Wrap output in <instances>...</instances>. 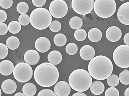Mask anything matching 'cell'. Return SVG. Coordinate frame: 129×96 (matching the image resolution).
Listing matches in <instances>:
<instances>
[{"label": "cell", "mask_w": 129, "mask_h": 96, "mask_svg": "<svg viewBox=\"0 0 129 96\" xmlns=\"http://www.w3.org/2000/svg\"><path fill=\"white\" fill-rule=\"evenodd\" d=\"M34 79L40 86L49 87L56 83L59 78V72L55 65L43 62L38 66L34 70Z\"/></svg>", "instance_id": "obj_1"}, {"label": "cell", "mask_w": 129, "mask_h": 96, "mask_svg": "<svg viewBox=\"0 0 129 96\" xmlns=\"http://www.w3.org/2000/svg\"><path fill=\"white\" fill-rule=\"evenodd\" d=\"M113 64L109 58L99 55L93 58L88 66V72L97 80H105L109 77L113 71Z\"/></svg>", "instance_id": "obj_2"}, {"label": "cell", "mask_w": 129, "mask_h": 96, "mask_svg": "<svg viewBox=\"0 0 129 96\" xmlns=\"http://www.w3.org/2000/svg\"><path fill=\"white\" fill-rule=\"evenodd\" d=\"M92 76L86 70L78 69L72 72L69 77V83L75 91H86L92 85Z\"/></svg>", "instance_id": "obj_3"}, {"label": "cell", "mask_w": 129, "mask_h": 96, "mask_svg": "<svg viewBox=\"0 0 129 96\" xmlns=\"http://www.w3.org/2000/svg\"><path fill=\"white\" fill-rule=\"evenodd\" d=\"M52 20V17L49 11L45 8H37L30 14V23L38 30L46 29L50 25Z\"/></svg>", "instance_id": "obj_4"}, {"label": "cell", "mask_w": 129, "mask_h": 96, "mask_svg": "<svg viewBox=\"0 0 129 96\" xmlns=\"http://www.w3.org/2000/svg\"><path fill=\"white\" fill-rule=\"evenodd\" d=\"M117 6L114 0H96L94 10L97 15L102 18H108L114 14Z\"/></svg>", "instance_id": "obj_5"}, {"label": "cell", "mask_w": 129, "mask_h": 96, "mask_svg": "<svg viewBox=\"0 0 129 96\" xmlns=\"http://www.w3.org/2000/svg\"><path fill=\"white\" fill-rule=\"evenodd\" d=\"M13 76L17 81L25 83L32 78L33 71L31 66L26 62H20L14 67Z\"/></svg>", "instance_id": "obj_6"}, {"label": "cell", "mask_w": 129, "mask_h": 96, "mask_svg": "<svg viewBox=\"0 0 129 96\" xmlns=\"http://www.w3.org/2000/svg\"><path fill=\"white\" fill-rule=\"evenodd\" d=\"M113 59L119 67L129 68V46L123 44L117 47L113 53Z\"/></svg>", "instance_id": "obj_7"}, {"label": "cell", "mask_w": 129, "mask_h": 96, "mask_svg": "<svg viewBox=\"0 0 129 96\" xmlns=\"http://www.w3.org/2000/svg\"><path fill=\"white\" fill-rule=\"evenodd\" d=\"M94 3V0H72V8L77 14L86 15L92 11Z\"/></svg>", "instance_id": "obj_8"}, {"label": "cell", "mask_w": 129, "mask_h": 96, "mask_svg": "<svg viewBox=\"0 0 129 96\" xmlns=\"http://www.w3.org/2000/svg\"><path fill=\"white\" fill-rule=\"evenodd\" d=\"M68 6L63 0H54L49 6V12L52 16L56 18H63L68 13Z\"/></svg>", "instance_id": "obj_9"}, {"label": "cell", "mask_w": 129, "mask_h": 96, "mask_svg": "<svg viewBox=\"0 0 129 96\" xmlns=\"http://www.w3.org/2000/svg\"><path fill=\"white\" fill-rule=\"evenodd\" d=\"M117 17L121 23L129 25V2L122 4L117 11Z\"/></svg>", "instance_id": "obj_10"}, {"label": "cell", "mask_w": 129, "mask_h": 96, "mask_svg": "<svg viewBox=\"0 0 129 96\" xmlns=\"http://www.w3.org/2000/svg\"><path fill=\"white\" fill-rule=\"evenodd\" d=\"M54 91L56 96H68L71 92V88L67 82L60 81L55 84Z\"/></svg>", "instance_id": "obj_11"}, {"label": "cell", "mask_w": 129, "mask_h": 96, "mask_svg": "<svg viewBox=\"0 0 129 96\" xmlns=\"http://www.w3.org/2000/svg\"><path fill=\"white\" fill-rule=\"evenodd\" d=\"M106 36L109 41L116 42L121 39L122 36V32L119 27L112 26L107 29Z\"/></svg>", "instance_id": "obj_12"}, {"label": "cell", "mask_w": 129, "mask_h": 96, "mask_svg": "<svg viewBox=\"0 0 129 96\" xmlns=\"http://www.w3.org/2000/svg\"><path fill=\"white\" fill-rule=\"evenodd\" d=\"M51 43L49 40L45 37L38 38L35 43V47L37 51L41 53L46 52L50 50Z\"/></svg>", "instance_id": "obj_13"}, {"label": "cell", "mask_w": 129, "mask_h": 96, "mask_svg": "<svg viewBox=\"0 0 129 96\" xmlns=\"http://www.w3.org/2000/svg\"><path fill=\"white\" fill-rule=\"evenodd\" d=\"M40 59V56L38 52L33 49L28 50L24 54V60L30 65H36Z\"/></svg>", "instance_id": "obj_14"}, {"label": "cell", "mask_w": 129, "mask_h": 96, "mask_svg": "<svg viewBox=\"0 0 129 96\" xmlns=\"http://www.w3.org/2000/svg\"><path fill=\"white\" fill-rule=\"evenodd\" d=\"M95 52L93 47L89 45L83 46L81 48L80 54L82 59L85 60H90L94 58Z\"/></svg>", "instance_id": "obj_15"}, {"label": "cell", "mask_w": 129, "mask_h": 96, "mask_svg": "<svg viewBox=\"0 0 129 96\" xmlns=\"http://www.w3.org/2000/svg\"><path fill=\"white\" fill-rule=\"evenodd\" d=\"M17 85L15 81L12 79H7L3 81L1 85V89L5 94H13L16 91Z\"/></svg>", "instance_id": "obj_16"}, {"label": "cell", "mask_w": 129, "mask_h": 96, "mask_svg": "<svg viewBox=\"0 0 129 96\" xmlns=\"http://www.w3.org/2000/svg\"><path fill=\"white\" fill-rule=\"evenodd\" d=\"M14 64L9 60H4L0 62V73L4 76L11 74L14 68Z\"/></svg>", "instance_id": "obj_17"}, {"label": "cell", "mask_w": 129, "mask_h": 96, "mask_svg": "<svg viewBox=\"0 0 129 96\" xmlns=\"http://www.w3.org/2000/svg\"><path fill=\"white\" fill-rule=\"evenodd\" d=\"M62 58L61 54L57 50L51 51L48 56V62L54 65L59 64L61 62Z\"/></svg>", "instance_id": "obj_18"}, {"label": "cell", "mask_w": 129, "mask_h": 96, "mask_svg": "<svg viewBox=\"0 0 129 96\" xmlns=\"http://www.w3.org/2000/svg\"><path fill=\"white\" fill-rule=\"evenodd\" d=\"M105 88V85L102 82L99 80H96L92 83L90 87V90L93 94L99 95L104 92Z\"/></svg>", "instance_id": "obj_19"}, {"label": "cell", "mask_w": 129, "mask_h": 96, "mask_svg": "<svg viewBox=\"0 0 129 96\" xmlns=\"http://www.w3.org/2000/svg\"><path fill=\"white\" fill-rule=\"evenodd\" d=\"M88 35L89 39L93 42H99L102 38V32L97 28H93L90 29Z\"/></svg>", "instance_id": "obj_20"}, {"label": "cell", "mask_w": 129, "mask_h": 96, "mask_svg": "<svg viewBox=\"0 0 129 96\" xmlns=\"http://www.w3.org/2000/svg\"><path fill=\"white\" fill-rule=\"evenodd\" d=\"M22 91L26 96H34L36 94L37 88L33 83L28 82L23 85Z\"/></svg>", "instance_id": "obj_21"}, {"label": "cell", "mask_w": 129, "mask_h": 96, "mask_svg": "<svg viewBox=\"0 0 129 96\" xmlns=\"http://www.w3.org/2000/svg\"><path fill=\"white\" fill-rule=\"evenodd\" d=\"M6 46L10 50H14L17 49L20 45V41L17 37L11 36L9 37L6 40Z\"/></svg>", "instance_id": "obj_22"}, {"label": "cell", "mask_w": 129, "mask_h": 96, "mask_svg": "<svg viewBox=\"0 0 129 96\" xmlns=\"http://www.w3.org/2000/svg\"><path fill=\"white\" fill-rule=\"evenodd\" d=\"M70 26L71 28L74 30L80 29L83 25L82 19L78 16H74L72 17L69 22Z\"/></svg>", "instance_id": "obj_23"}, {"label": "cell", "mask_w": 129, "mask_h": 96, "mask_svg": "<svg viewBox=\"0 0 129 96\" xmlns=\"http://www.w3.org/2000/svg\"><path fill=\"white\" fill-rule=\"evenodd\" d=\"M53 41L56 46L61 47L66 44L67 41V38L64 34L58 33L54 36Z\"/></svg>", "instance_id": "obj_24"}, {"label": "cell", "mask_w": 129, "mask_h": 96, "mask_svg": "<svg viewBox=\"0 0 129 96\" xmlns=\"http://www.w3.org/2000/svg\"><path fill=\"white\" fill-rule=\"evenodd\" d=\"M8 26L9 31L12 34L19 33L21 28V24L19 22L17 21H13L10 22Z\"/></svg>", "instance_id": "obj_25"}, {"label": "cell", "mask_w": 129, "mask_h": 96, "mask_svg": "<svg viewBox=\"0 0 129 96\" xmlns=\"http://www.w3.org/2000/svg\"><path fill=\"white\" fill-rule=\"evenodd\" d=\"M74 36L77 40L80 42L84 41L86 38V32L84 29L80 28L75 32Z\"/></svg>", "instance_id": "obj_26"}, {"label": "cell", "mask_w": 129, "mask_h": 96, "mask_svg": "<svg viewBox=\"0 0 129 96\" xmlns=\"http://www.w3.org/2000/svg\"><path fill=\"white\" fill-rule=\"evenodd\" d=\"M119 81L125 85L129 84V70L125 69L121 72L119 75Z\"/></svg>", "instance_id": "obj_27"}, {"label": "cell", "mask_w": 129, "mask_h": 96, "mask_svg": "<svg viewBox=\"0 0 129 96\" xmlns=\"http://www.w3.org/2000/svg\"><path fill=\"white\" fill-rule=\"evenodd\" d=\"M119 79L118 76L115 74H111L107 78V83L108 85L112 87H115L118 85Z\"/></svg>", "instance_id": "obj_28"}, {"label": "cell", "mask_w": 129, "mask_h": 96, "mask_svg": "<svg viewBox=\"0 0 129 96\" xmlns=\"http://www.w3.org/2000/svg\"><path fill=\"white\" fill-rule=\"evenodd\" d=\"M29 7L27 3L25 2H21L17 4V10L19 14H26L28 11Z\"/></svg>", "instance_id": "obj_29"}, {"label": "cell", "mask_w": 129, "mask_h": 96, "mask_svg": "<svg viewBox=\"0 0 129 96\" xmlns=\"http://www.w3.org/2000/svg\"><path fill=\"white\" fill-rule=\"evenodd\" d=\"M66 50L67 53L69 55H74L78 52V46L74 43H69L66 46Z\"/></svg>", "instance_id": "obj_30"}, {"label": "cell", "mask_w": 129, "mask_h": 96, "mask_svg": "<svg viewBox=\"0 0 129 96\" xmlns=\"http://www.w3.org/2000/svg\"><path fill=\"white\" fill-rule=\"evenodd\" d=\"M49 28L52 32H57L61 28V24L58 20H53L50 25Z\"/></svg>", "instance_id": "obj_31"}, {"label": "cell", "mask_w": 129, "mask_h": 96, "mask_svg": "<svg viewBox=\"0 0 129 96\" xmlns=\"http://www.w3.org/2000/svg\"><path fill=\"white\" fill-rule=\"evenodd\" d=\"M18 21L21 25L26 26L30 22V16L26 14H21L18 18Z\"/></svg>", "instance_id": "obj_32"}, {"label": "cell", "mask_w": 129, "mask_h": 96, "mask_svg": "<svg viewBox=\"0 0 129 96\" xmlns=\"http://www.w3.org/2000/svg\"><path fill=\"white\" fill-rule=\"evenodd\" d=\"M9 50L7 46L3 43H0V59H4L8 55Z\"/></svg>", "instance_id": "obj_33"}, {"label": "cell", "mask_w": 129, "mask_h": 96, "mask_svg": "<svg viewBox=\"0 0 129 96\" xmlns=\"http://www.w3.org/2000/svg\"><path fill=\"white\" fill-rule=\"evenodd\" d=\"M105 96H119V92L116 88L110 87L105 92Z\"/></svg>", "instance_id": "obj_34"}, {"label": "cell", "mask_w": 129, "mask_h": 96, "mask_svg": "<svg viewBox=\"0 0 129 96\" xmlns=\"http://www.w3.org/2000/svg\"><path fill=\"white\" fill-rule=\"evenodd\" d=\"M13 4V0H1L0 6L4 9H8L12 6Z\"/></svg>", "instance_id": "obj_35"}, {"label": "cell", "mask_w": 129, "mask_h": 96, "mask_svg": "<svg viewBox=\"0 0 129 96\" xmlns=\"http://www.w3.org/2000/svg\"><path fill=\"white\" fill-rule=\"evenodd\" d=\"M37 96H56L54 92L49 89L42 90L38 94Z\"/></svg>", "instance_id": "obj_36"}, {"label": "cell", "mask_w": 129, "mask_h": 96, "mask_svg": "<svg viewBox=\"0 0 129 96\" xmlns=\"http://www.w3.org/2000/svg\"><path fill=\"white\" fill-rule=\"evenodd\" d=\"M8 26L4 23H0V35H4L7 33Z\"/></svg>", "instance_id": "obj_37"}, {"label": "cell", "mask_w": 129, "mask_h": 96, "mask_svg": "<svg viewBox=\"0 0 129 96\" xmlns=\"http://www.w3.org/2000/svg\"><path fill=\"white\" fill-rule=\"evenodd\" d=\"M46 0H32L34 5L36 7L41 8L45 4Z\"/></svg>", "instance_id": "obj_38"}, {"label": "cell", "mask_w": 129, "mask_h": 96, "mask_svg": "<svg viewBox=\"0 0 129 96\" xmlns=\"http://www.w3.org/2000/svg\"><path fill=\"white\" fill-rule=\"evenodd\" d=\"M7 15L5 11L0 10V23H3L7 19Z\"/></svg>", "instance_id": "obj_39"}, {"label": "cell", "mask_w": 129, "mask_h": 96, "mask_svg": "<svg viewBox=\"0 0 129 96\" xmlns=\"http://www.w3.org/2000/svg\"><path fill=\"white\" fill-rule=\"evenodd\" d=\"M123 41L126 45L129 46V32L125 34L123 38Z\"/></svg>", "instance_id": "obj_40"}, {"label": "cell", "mask_w": 129, "mask_h": 96, "mask_svg": "<svg viewBox=\"0 0 129 96\" xmlns=\"http://www.w3.org/2000/svg\"><path fill=\"white\" fill-rule=\"evenodd\" d=\"M72 96H87L85 93L82 92H78L74 94Z\"/></svg>", "instance_id": "obj_41"}, {"label": "cell", "mask_w": 129, "mask_h": 96, "mask_svg": "<svg viewBox=\"0 0 129 96\" xmlns=\"http://www.w3.org/2000/svg\"><path fill=\"white\" fill-rule=\"evenodd\" d=\"M124 96H129V87L125 90L124 93Z\"/></svg>", "instance_id": "obj_42"}, {"label": "cell", "mask_w": 129, "mask_h": 96, "mask_svg": "<svg viewBox=\"0 0 129 96\" xmlns=\"http://www.w3.org/2000/svg\"><path fill=\"white\" fill-rule=\"evenodd\" d=\"M14 96H25L23 93H21V92H17L14 95Z\"/></svg>", "instance_id": "obj_43"}, {"label": "cell", "mask_w": 129, "mask_h": 96, "mask_svg": "<svg viewBox=\"0 0 129 96\" xmlns=\"http://www.w3.org/2000/svg\"><path fill=\"white\" fill-rule=\"evenodd\" d=\"M0 91H1V94H2V92H1V89H0Z\"/></svg>", "instance_id": "obj_44"}]
</instances>
